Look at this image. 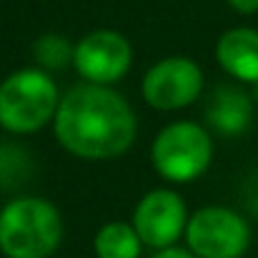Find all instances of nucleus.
<instances>
[{"label":"nucleus","instance_id":"obj_14","mask_svg":"<svg viewBox=\"0 0 258 258\" xmlns=\"http://www.w3.org/2000/svg\"><path fill=\"white\" fill-rule=\"evenodd\" d=\"M236 13H241V15H253L258 13V0H226Z\"/></svg>","mask_w":258,"mask_h":258},{"label":"nucleus","instance_id":"obj_6","mask_svg":"<svg viewBox=\"0 0 258 258\" xmlns=\"http://www.w3.org/2000/svg\"><path fill=\"white\" fill-rule=\"evenodd\" d=\"M143 98L156 110H180L196 103L203 93V71L185 55L158 60L143 76Z\"/></svg>","mask_w":258,"mask_h":258},{"label":"nucleus","instance_id":"obj_7","mask_svg":"<svg viewBox=\"0 0 258 258\" xmlns=\"http://www.w3.org/2000/svg\"><path fill=\"white\" fill-rule=\"evenodd\" d=\"M133 63V48L128 38L118 30H93L76 43L73 68L86 83L113 86L118 83Z\"/></svg>","mask_w":258,"mask_h":258},{"label":"nucleus","instance_id":"obj_12","mask_svg":"<svg viewBox=\"0 0 258 258\" xmlns=\"http://www.w3.org/2000/svg\"><path fill=\"white\" fill-rule=\"evenodd\" d=\"M73 53L76 45H71V40L58 33H45L33 43V58L43 71H60L66 66H73Z\"/></svg>","mask_w":258,"mask_h":258},{"label":"nucleus","instance_id":"obj_13","mask_svg":"<svg viewBox=\"0 0 258 258\" xmlns=\"http://www.w3.org/2000/svg\"><path fill=\"white\" fill-rule=\"evenodd\" d=\"M151 258H196L188 248H180V246H168V248H161L156 251Z\"/></svg>","mask_w":258,"mask_h":258},{"label":"nucleus","instance_id":"obj_10","mask_svg":"<svg viewBox=\"0 0 258 258\" xmlns=\"http://www.w3.org/2000/svg\"><path fill=\"white\" fill-rule=\"evenodd\" d=\"M218 66L236 81L253 86L258 83V30L256 28H231L216 43Z\"/></svg>","mask_w":258,"mask_h":258},{"label":"nucleus","instance_id":"obj_5","mask_svg":"<svg viewBox=\"0 0 258 258\" xmlns=\"http://www.w3.org/2000/svg\"><path fill=\"white\" fill-rule=\"evenodd\" d=\"M183 236L196 258H243L251 246L248 221L226 206L198 208L188 218Z\"/></svg>","mask_w":258,"mask_h":258},{"label":"nucleus","instance_id":"obj_4","mask_svg":"<svg viewBox=\"0 0 258 258\" xmlns=\"http://www.w3.org/2000/svg\"><path fill=\"white\" fill-rule=\"evenodd\" d=\"M151 161L166 180L190 183L208 171L213 161V141L203 125L193 120H175L153 138Z\"/></svg>","mask_w":258,"mask_h":258},{"label":"nucleus","instance_id":"obj_16","mask_svg":"<svg viewBox=\"0 0 258 258\" xmlns=\"http://www.w3.org/2000/svg\"><path fill=\"white\" fill-rule=\"evenodd\" d=\"M253 208H256V213H258V196H256V201H253Z\"/></svg>","mask_w":258,"mask_h":258},{"label":"nucleus","instance_id":"obj_3","mask_svg":"<svg viewBox=\"0 0 258 258\" xmlns=\"http://www.w3.org/2000/svg\"><path fill=\"white\" fill-rule=\"evenodd\" d=\"M60 90L43 68H20L0 83V128L28 136L53 123Z\"/></svg>","mask_w":258,"mask_h":258},{"label":"nucleus","instance_id":"obj_1","mask_svg":"<svg viewBox=\"0 0 258 258\" xmlns=\"http://www.w3.org/2000/svg\"><path fill=\"white\" fill-rule=\"evenodd\" d=\"M55 141L86 161H113L123 156L138 133L131 103L110 86L81 83L60 95L53 118Z\"/></svg>","mask_w":258,"mask_h":258},{"label":"nucleus","instance_id":"obj_8","mask_svg":"<svg viewBox=\"0 0 258 258\" xmlns=\"http://www.w3.org/2000/svg\"><path fill=\"white\" fill-rule=\"evenodd\" d=\"M188 218L183 196L171 188H156L138 201L133 211V228L143 246L161 251L178 243V238L185 233Z\"/></svg>","mask_w":258,"mask_h":258},{"label":"nucleus","instance_id":"obj_2","mask_svg":"<svg viewBox=\"0 0 258 258\" xmlns=\"http://www.w3.org/2000/svg\"><path fill=\"white\" fill-rule=\"evenodd\" d=\"M60 241L63 218L50 201L23 196L0 208V253L5 258H50Z\"/></svg>","mask_w":258,"mask_h":258},{"label":"nucleus","instance_id":"obj_9","mask_svg":"<svg viewBox=\"0 0 258 258\" xmlns=\"http://www.w3.org/2000/svg\"><path fill=\"white\" fill-rule=\"evenodd\" d=\"M253 103L256 100L243 88L218 86L206 105V120L216 133L226 138L243 136L253 120Z\"/></svg>","mask_w":258,"mask_h":258},{"label":"nucleus","instance_id":"obj_11","mask_svg":"<svg viewBox=\"0 0 258 258\" xmlns=\"http://www.w3.org/2000/svg\"><path fill=\"white\" fill-rule=\"evenodd\" d=\"M143 248V241L138 238L133 223L110 221L103 228H98L93 238V251L98 258H138Z\"/></svg>","mask_w":258,"mask_h":258},{"label":"nucleus","instance_id":"obj_15","mask_svg":"<svg viewBox=\"0 0 258 258\" xmlns=\"http://www.w3.org/2000/svg\"><path fill=\"white\" fill-rule=\"evenodd\" d=\"M251 88H253V93H251V95H253V100H258V83H253Z\"/></svg>","mask_w":258,"mask_h":258}]
</instances>
